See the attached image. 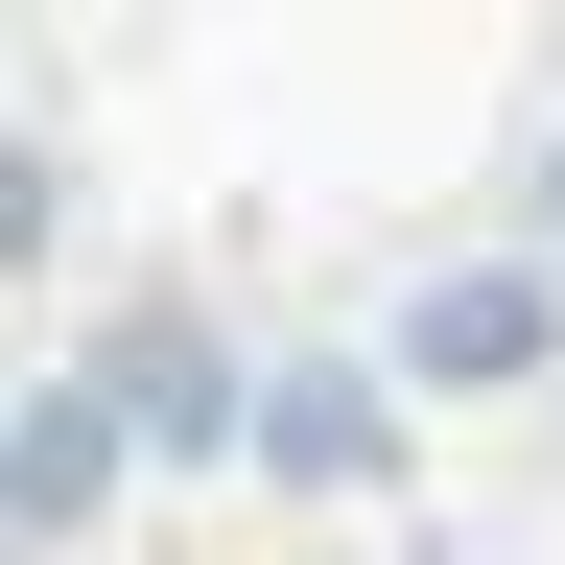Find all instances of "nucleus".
<instances>
[{"mask_svg":"<svg viewBox=\"0 0 565 565\" xmlns=\"http://www.w3.org/2000/svg\"><path fill=\"white\" fill-rule=\"evenodd\" d=\"M95 424H118V448H236L259 377H236V330H212L189 282H141V307L95 330Z\"/></svg>","mask_w":565,"mask_h":565,"instance_id":"1","label":"nucleus"},{"mask_svg":"<svg viewBox=\"0 0 565 565\" xmlns=\"http://www.w3.org/2000/svg\"><path fill=\"white\" fill-rule=\"evenodd\" d=\"M542 353H565V282H542V259H448V282L401 307L377 377H401V401H494V377H542Z\"/></svg>","mask_w":565,"mask_h":565,"instance_id":"2","label":"nucleus"},{"mask_svg":"<svg viewBox=\"0 0 565 565\" xmlns=\"http://www.w3.org/2000/svg\"><path fill=\"white\" fill-rule=\"evenodd\" d=\"M236 448L282 494H377L401 471V377H377V353H259V424H236Z\"/></svg>","mask_w":565,"mask_h":565,"instance_id":"3","label":"nucleus"},{"mask_svg":"<svg viewBox=\"0 0 565 565\" xmlns=\"http://www.w3.org/2000/svg\"><path fill=\"white\" fill-rule=\"evenodd\" d=\"M95 471H118V424H95V377H47V401H24V448H0V542H47V519H71Z\"/></svg>","mask_w":565,"mask_h":565,"instance_id":"4","label":"nucleus"},{"mask_svg":"<svg viewBox=\"0 0 565 565\" xmlns=\"http://www.w3.org/2000/svg\"><path fill=\"white\" fill-rule=\"evenodd\" d=\"M0 259H47V141L0 118Z\"/></svg>","mask_w":565,"mask_h":565,"instance_id":"5","label":"nucleus"},{"mask_svg":"<svg viewBox=\"0 0 565 565\" xmlns=\"http://www.w3.org/2000/svg\"><path fill=\"white\" fill-rule=\"evenodd\" d=\"M542 236H565V141H542Z\"/></svg>","mask_w":565,"mask_h":565,"instance_id":"6","label":"nucleus"}]
</instances>
